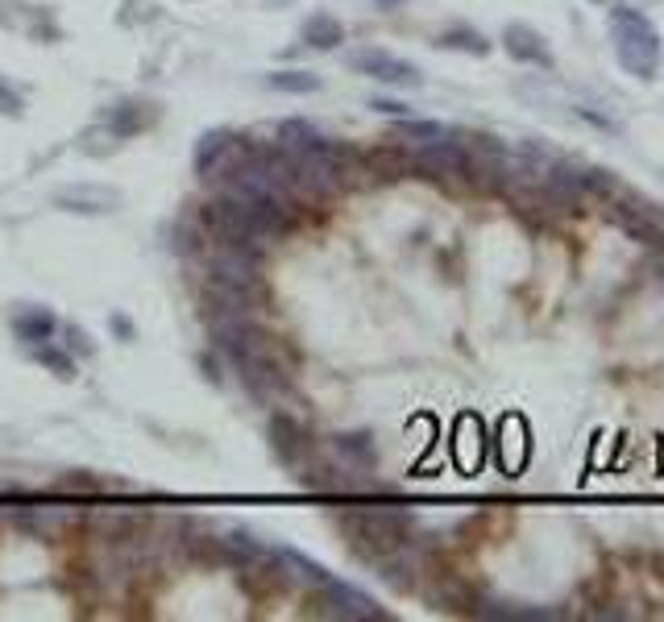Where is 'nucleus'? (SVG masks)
Listing matches in <instances>:
<instances>
[{"label":"nucleus","instance_id":"17","mask_svg":"<svg viewBox=\"0 0 664 622\" xmlns=\"http://www.w3.org/2000/svg\"><path fill=\"white\" fill-rule=\"evenodd\" d=\"M34 361H38L42 370L58 374L63 382H71V377H76V358H71V353H67L63 344H50V340L34 344Z\"/></svg>","mask_w":664,"mask_h":622},{"label":"nucleus","instance_id":"4","mask_svg":"<svg viewBox=\"0 0 664 622\" xmlns=\"http://www.w3.org/2000/svg\"><path fill=\"white\" fill-rule=\"evenodd\" d=\"M320 589H324L320 606H324V614H328V619H349V622H382L386 619V610H382L370 593L353 589V585L333 581V577H328Z\"/></svg>","mask_w":664,"mask_h":622},{"label":"nucleus","instance_id":"18","mask_svg":"<svg viewBox=\"0 0 664 622\" xmlns=\"http://www.w3.org/2000/svg\"><path fill=\"white\" fill-rule=\"evenodd\" d=\"M266 83H270L274 92H295V95L320 92V76H312V71H270Z\"/></svg>","mask_w":664,"mask_h":622},{"label":"nucleus","instance_id":"5","mask_svg":"<svg viewBox=\"0 0 664 622\" xmlns=\"http://www.w3.org/2000/svg\"><path fill=\"white\" fill-rule=\"evenodd\" d=\"M209 274H212V279H225V283H237V286L258 291V283H262V262H258V249L221 246L216 253H212Z\"/></svg>","mask_w":664,"mask_h":622},{"label":"nucleus","instance_id":"15","mask_svg":"<svg viewBox=\"0 0 664 622\" xmlns=\"http://www.w3.org/2000/svg\"><path fill=\"white\" fill-rule=\"evenodd\" d=\"M440 50H465V55H474V58H486L494 50L491 38L486 34H477L474 25H453V30H444L437 38Z\"/></svg>","mask_w":664,"mask_h":622},{"label":"nucleus","instance_id":"7","mask_svg":"<svg viewBox=\"0 0 664 622\" xmlns=\"http://www.w3.org/2000/svg\"><path fill=\"white\" fill-rule=\"evenodd\" d=\"M412 167L428 170V174H461V170H470V150L461 142H453V133H449L437 142H424L412 158Z\"/></svg>","mask_w":664,"mask_h":622},{"label":"nucleus","instance_id":"3","mask_svg":"<svg viewBox=\"0 0 664 622\" xmlns=\"http://www.w3.org/2000/svg\"><path fill=\"white\" fill-rule=\"evenodd\" d=\"M349 67L365 79H379V83H386V88H419V83H424L416 63L391 55V50H379V46L353 50V55H349Z\"/></svg>","mask_w":664,"mask_h":622},{"label":"nucleus","instance_id":"8","mask_svg":"<svg viewBox=\"0 0 664 622\" xmlns=\"http://www.w3.org/2000/svg\"><path fill=\"white\" fill-rule=\"evenodd\" d=\"M266 436H270V453H274V461L279 465H300L307 456V440H304V428H300V419L295 415H270V428H266Z\"/></svg>","mask_w":664,"mask_h":622},{"label":"nucleus","instance_id":"20","mask_svg":"<svg viewBox=\"0 0 664 622\" xmlns=\"http://www.w3.org/2000/svg\"><path fill=\"white\" fill-rule=\"evenodd\" d=\"M63 337H67V353H88L92 358V337H83L76 324H63Z\"/></svg>","mask_w":664,"mask_h":622},{"label":"nucleus","instance_id":"19","mask_svg":"<svg viewBox=\"0 0 664 622\" xmlns=\"http://www.w3.org/2000/svg\"><path fill=\"white\" fill-rule=\"evenodd\" d=\"M395 133H398V137H407V142H416V146H424V142H437V137H449V129H444L440 121H412V116H398Z\"/></svg>","mask_w":664,"mask_h":622},{"label":"nucleus","instance_id":"6","mask_svg":"<svg viewBox=\"0 0 664 622\" xmlns=\"http://www.w3.org/2000/svg\"><path fill=\"white\" fill-rule=\"evenodd\" d=\"M503 50H507L515 63L536 67V71H552V67H556L552 46L544 42V34H540V30H531V25H524V21H511V25L503 30Z\"/></svg>","mask_w":664,"mask_h":622},{"label":"nucleus","instance_id":"23","mask_svg":"<svg viewBox=\"0 0 664 622\" xmlns=\"http://www.w3.org/2000/svg\"><path fill=\"white\" fill-rule=\"evenodd\" d=\"M109 324H113V332H116V337L133 340V320H130V316H113V320H109Z\"/></svg>","mask_w":664,"mask_h":622},{"label":"nucleus","instance_id":"11","mask_svg":"<svg viewBox=\"0 0 664 622\" xmlns=\"http://www.w3.org/2000/svg\"><path fill=\"white\" fill-rule=\"evenodd\" d=\"M279 146H286L291 154H324L333 150L337 142H328L316 125H307V121H283L279 125Z\"/></svg>","mask_w":664,"mask_h":622},{"label":"nucleus","instance_id":"25","mask_svg":"<svg viewBox=\"0 0 664 622\" xmlns=\"http://www.w3.org/2000/svg\"><path fill=\"white\" fill-rule=\"evenodd\" d=\"M379 4H382V9H391V4H398V0H379Z\"/></svg>","mask_w":664,"mask_h":622},{"label":"nucleus","instance_id":"2","mask_svg":"<svg viewBox=\"0 0 664 622\" xmlns=\"http://www.w3.org/2000/svg\"><path fill=\"white\" fill-rule=\"evenodd\" d=\"M341 528L349 535V547L370 565H379L382 556H391L395 547L407 544V514L403 510L361 507L353 514H341Z\"/></svg>","mask_w":664,"mask_h":622},{"label":"nucleus","instance_id":"21","mask_svg":"<svg viewBox=\"0 0 664 622\" xmlns=\"http://www.w3.org/2000/svg\"><path fill=\"white\" fill-rule=\"evenodd\" d=\"M0 113H4V116H21V113H25V100H21V95L13 92L9 83H4V79H0Z\"/></svg>","mask_w":664,"mask_h":622},{"label":"nucleus","instance_id":"1","mask_svg":"<svg viewBox=\"0 0 664 622\" xmlns=\"http://www.w3.org/2000/svg\"><path fill=\"white\" fill-rule=\"evenodd\" d=\"M610 46H615V58L627 76L644 79V83L661 76L664 38L648 13L631 9V4L610 9Z\"/></svg>","mask_w":664,"mask_h":622},{"label":"nucleus","instance_id":"22","mask_svg":"<svg viewBox=\"0 0 664 622\" xmlns=\"http://www.w3.org/2000/svg\"><path fill=\"white\" fill-rule=\"evenodd\" d=\"M370 109H374V113H386V116H407V104H398V100H374Z\"/></svg>","mask_w":664,"mask_h":622},{"label":"nucleus","instance_id":"10","mask_svg":"<svg viewBox=\"0 0 664 622\" xmlns=\"http://www.w3.org/2000/svg\"><path fill=\"white\" fill-rule=\"evenodd\" d=\"M200 299H204V307L212 312V320H216V316H249L254 291L237 283H225V279H209Z\"/></svg>","mask_w":664,"mask_h":622},{"label":"nucleus","instance_id":"14","mask_svg":"<svg viewBox=\"0 0 664 622\" xmlns=\"http://www.w3.org/2000/svg\"><path fill=\"white\" fill-rule=\"evenodd\" d=\"M300 34H304V46H312V50H337L345 42V25L333 13H312Z\"/></svg>","mask_w":664,"mask_h":622},{"label":"nucleus","instance_id":"16","mask_svg":"<svg viewBox=\"0 0 664 622\" xmlns=\"http://www.w3.org/2000/svg\"><path fill=\"white\" fill-rule=\"evenodd\" d=\"M337 453L353 465V470H374L379 465V453H374V440L365 432H353V436H337Z\"/></svg>","mask_w":664,"mask_h":622},{"label":"nucleus","instance_id":"9","mask_svg":"<svg viewBox=\"0 0 664 622\" xmlns=\"http://www.w3.org/2000/svg\"><path fill=\"white\" fill-rule=\"evenodd\" d=\"M158 121V104H146V100H121V104H113L109 113H104V125H109V133L113 137H137V133H146Z\"/></svg>","mask_w":664,"mask_h":622},{"label":"nucleus","instance_id":"12","mask_svg":"<svg viewBox=\"0 0 664 622\" xmlns=\"http://www.w3.org/2000/svg\"><path fill=\"white\" fill-rule=\"evenodd\" d=\"M13 332H18L25 344H42V340H50L58 332L55 312H46V307H21L18 316H13Z\"/></svg>","mask_w":664,"mask_h":622},{"label":"nucleus","instance_id":"13","mask_svg":"<svg viewBox=\"0 0 664 622\" xmlns=\"http://www.w3.org/2000/svg\"><path fill=\"white\" fill-rule=\"evenodd\" d=\"M58 207L67 212H92V216H104L116 207V191L109 188H71L58 195Z\"/></svg>","mask_w":664,"mask_h":622},{"label":"nucleus","instance_id":"24","mask_svg":"<svg viewBox=\"0 0 664 622\" xmlns=\"http://www.w3.org/2000/svg\"><path fill=\"white\" fill-rule=\"evenodd\" d=\"M200 365H204V377H209V382H221V365H216V361H212L209 353L200 358Z\"/></svg>","mask_w":664,"mask_h":622}]
</instances>
